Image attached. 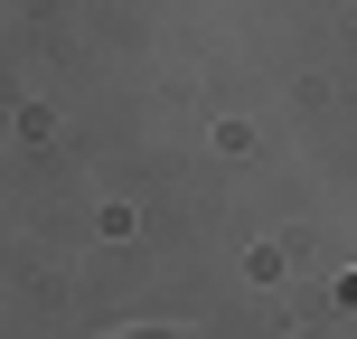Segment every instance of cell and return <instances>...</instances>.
I'll use <instances>...</instances> for the list:
<instances>
[{"label":"cell","instance_id":"6da1fadb","mask_svg":"<svg viewBox=\"0 0 357 339\" xmlns=\"http://www.w3.org/2000/svg\"><path fill=\"white\" fill-rule=\"evenodd\" d=\"M348 302H357V273H348Z\"/></svg>","mask_w":357,"mask_h":339}]
</instances>
